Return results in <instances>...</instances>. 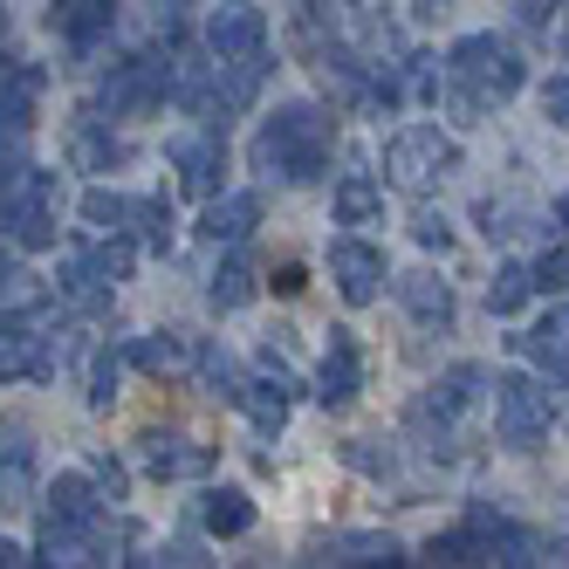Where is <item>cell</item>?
Listing matches in <instances>:
<instances>
[{"mask_svg": "<svg viewBox=\"0 0 569 569\" xmlns=\"http://www.w3.org/2000/svg\"><path fill=\"white\" fill-rule=\"evenodd\" d=\"M330 144H337V117L316 110V103H281L261 138H254V172L268 179H289V186H309L330 172Z\"/></svg>", "mask_w": 569, "mask_h": 569, "instance_id": "1", "label": "cell"}, {"mask_svg": "<svg viewBox=\"0 0 569 569\" xmlns=\"http://www.w3.org/2000/svg\"><path fill=\"white\" fill-rule=\"evenodd\" d=\"M446 90H453L460 110L508 103L521 90V56L501 42V34H460L453 56H446Z\"/></svg>", "mask_w": 569, "mask_h": 569, "instance_id": "2", "label": "cell"}, {"mask_svg": "<svg viewBox=\"0 0 569 569\" xmlns=\"http://www.w3.org/2000/svg\"><path fill=\"white\" fill-rule=\"evenodd\" d=\"M56 172H34L21 166L8 186H0V240H14V248H49L56 240Z\"/></svg>", "mask_w": 569, "mask_h": 569, "instance_id": "3", "label": "cell"}, {"mask_svg": "<svg viewBox=\"0 0 569 569\" xmlns=\"http://www.w3.org/2000/svg\"><path fill=\"white\" fill-rule=\"evenodd\" d=\"M453 166H460V144L446 131H432V124H412V131H398L385 144V179L398 192H426L432 179H446Z\"/></svg>", "mask_w": 569, "mask_h": 569, "instance_id": "4", "label": "cell"}, {"mask_svg": "<svg viewBox=\"0 0 569 569\" xmlns=\"http://www.w3.org/2000/svg\"><path fill=\"white\" fill-rule=\"evenodd\" d=\"M495 432H501V446H515V453H536L549 439V391L536 378H521V371L495 378Z\"/></svg>", "mask_w": 569, "mask_h": 569, "instance_id": "5", "label": "cell"}, {"mask_svg": "<svg viewBox=\"0 0 569 569\" xmlns=\"http://www.w3.org/2000/svg\"><path fill=\"white\" fill-rule=\"evenodd\" d=\"M166 97H172V62H166V56H131V62L110 69V83H103L97 103H103L110 117H151Z\"/></svg>", "mask_w": 569, "mask_h": 569, "instance_id": "6", "label": "cell"}, {"mask_svg": "<svg viewBox=\"0 0 569 569\" xmlns=\"http://www.w3.org/2000/svg\"><path fill=\"white\" fill-rule=\"evenodd\" d=\"M172 172H179V186L192 199H213L220 192V172H227V138H220V124L172 138Z\"/></svg>", "mask_w": 569, "mask_h": 569, "instance_id": "7", "label": "cell"}, {"mask_svg": "<svg viewBox=\"0 0 569 569\" xmlns=\"http://www.w3.org/2000/svg\"><path fill=\"white\" fill-rule=\"evenodd\" d=\"M207 42H213V56L220 62H261L268 56V14L261 8H213V21H207Z\"/></svg>", "mask_w": 569, "mask_h": 569, "instance_id": "8", "label": "cell"}, {"mask_svg": "<svg viewBox=\"0 0 569 569\" xmlns=\"http://www.w3.org/2000/svg\"><path fill=\"white\" fill-rule=\"evenodd\" d=\"M330 281H337V296L350 309L378 302V289H385V254L371 248V240H337V248H330Z\"/></svg>", "mask_w": 569, "mask_h": 569, "instance_id": "9", "label": "cell"}, {"mask_svg": "<svg viewBox=\"0 0 569 569\" xmlns=\"http://www.w3.org/2000/svg\"><path fill=\"white\" fill-rule=\"evenodd\" d=\"M480 391H487V371L480 363H453L426 398H419V426H453V419H467L473 405H480Z\"/></svg>", "mask_w": 569, "mask_h": 569, "instance_id": "10", "label": "cell"}, {"mask_svg": "<svg viewBox=\"0 0 569 569\" xmlns=\"http://www.w3.org/2000/svg\"><path fill=\"white\" fill-rule=\"evenodd\" d=\"M144 473L151 480H199V473H213V446L179 439V432H151L144 439Z\"/></svg>", "mask_w": 569, "mask_h": 569, "instance_id": "11", "label": "cell"}, {"mask_svg": "<svg viewBox=\"0 0 569 569\" xmlns=\"http://www.w3.org/2000/svg\"><path fill=\"white\" fill-rule=\"evenodd\" d=\"M363 391V357H357V337L350 330H330V350L316 363V398L322 405H350Z\"/></svg>", "mask_w": 569, "mask_h": 569, "instance_id": "12", "label": "cell"}, {"mask_svg": "<svg viewBox=\"0 0 569 569\" xmlns=\"http://www.w3.org/2000/svg\"><path fill=\"white\" fill-rule=\"evenodd\" d=\"M515 350L536 363L549 385H569V309H549L528 337H515Z\"/></svg>", "mask_w": 569, "mask_h": 569, "instance_id": "13", "label": "cell"}, {"mask_svg": "<svg viewBox=\"0 0 569 569\" xmlns=\"http://www.w3.org/2000/svg\"><path fill=\"white\" fill-rule=\"evenodd\" d=\"M42 90H49V69L42 62H0V124H34L42 110Z\"/></svg>", "mask_w": 569, "mask_h": 569, "instance_id": "14", "label": "cell"}, {"mask_svg": "<svg viewBox=\"0 0 569 569\" xmlns=\"http://www.w3.org/2000/svg\"><path fill=\"white\" fill-rule=\"evenodd\" d=\"M0 378H56L49 337H34L28 322H0Z\"/></svg>", "mask_w": 569, "mask_h": 569, "instance_id": "15", "label": "cell"}, {"mask_svg": "<svg viewBox=\"0 0 569 569\" xmlns=\"http://www.w3.org/2000/svg\"><path fill=\"white\" fill-rule=\"evenodd\" d=\"M254 227H261V199L254 192H213L207 199V220H199V233H207L213 248H220V240H227V248H240Z\"/></svg>", "mask_w": 569, "mask_h": 569, "instance_id": "16", "label": "cell"}, {"mask_svg": "<svg viewBox=\"0 0 569 569\" xmlns=\"http://www.w3.org/2000/svg\"><path fill=\"white\" fill-rule=\"evenodd\" d=\"M110 21H117V0H56V8H49V28H56V34H69L76 49L103 42Z\"/></svg>", "mask_w": 569, "mask_h": 569, "instance_id": "17", "label": "cell"}, {"mask_svg": "<svg viewBox=\"0 0 569 569\" xmlns=\"http://www.w3.org/2000/svg\"><path fill=\"white\" fill-rule=\"evenodd\" d=\"M103 508H97V473H56L49 487V515L42 521H62V528H90Z\"/></svg>", "mask_w": 569, "mask_h": 569, "instance_id": "18", "label": "cell"}, {"mask_svg": "<svg viewBox=\"0 0 569 569\" xmlns=\"http://www.w3.org/2000/svg\"><path fill=\"white\" fill-rule=\"evenodd\" d=\"M289 391H296V378L274 363V378H254L248 391H240V405H248V419L261 432H281V426H289Z\"/></svg>", "mask_w": 569, "mask_h": 569, "instance_id": "19", "label": "cell"}, {"mask_svg": "<svg viewBox=\"0 0 569 569\" xmlns=\"http://www.w3.org/2000/svg\"><path fill=\"white\" fill-rule=\"evenodd\" d=\"M316 562H398V542L378 528H357V536H322Z\"/></svg>", "mask_w": 569, "mask_h": 569, "instance_id": "20", "label": "cell"}, {"mask_svg": "<svg viewBox=\"0 0 569 569\" xmlns=\"http://www.w3.org/2000/svg\"><path fill=\"white\" fill-rule=\"evenodd\" d=\"M131 363H138V371H151V378H179V371H192V343L172 337V330H158V337H138L131 343Z\"/></svg>", "mask_w": 569, "mask_h": 569, "instance_id": "21", "label": "cell"}, {"mask_svg": "<svg viewBox=\"0 0 569 569\" xmlns=\"http://www.w3.org/2000/svg\"><path fill=\"white\" fill-rule=\"evenodd\" d=\"M199 521H207L213 536H248V528H254V501L240 495V487H207V501H199Z\"/></svg>", "mask_w": 569, "mask_h": 569, "instance_id": "22", "label": "cell"}, {"mask_svg": "<svg viewBox=\"0 0 569 569\" xmlns=\"http://www.w3.org/2000/svg\"><path fill=\"white\" fill-rule=\"evenodd\" d=\"M378 213H385L378 179H371V172H343V179H337V220H343V227H371Z\"/></svg>", "mask_w": 569, "mask_h": 569, "instance_id": "23", "label": "cell"}, {"mask_svg": "<svg viewBox=\"0 0 569 569\" xmlns=\"http://www.w3.org/2000/svg\"><path fill=\"white\" fill-rule=\"evenodd\" d=\"M192 371H199V385H207L213 398H227V405H240V391H248V378H240V357L220 350V343L192 350Z\"/></svg>", "mask_w": 569, "mask_h": 569, "instance_id": "24", "label": "cell"}, {"mask_svg": "<svg viewBox=\"0 0 569 569\" xmlns=\"http://www.w3.org/2000/svg\"><path fill=\"white\" fill-rule=\"evenodd\" d=\"M28 495H34V446L8 439L0 446V508H28Z\"/></svg>", "mask_w": 569, "mask_h": 569, "instance_id": "25", "label": "cell"}, {"mask_svg": "<svg viewBox=\"0 0 569 569\" xmlns=\"http://www.w3.org/2000/svg\"><path fill=\"white\" fill-rule=\"evenodd\" d=\"M398 296H405V309H412L419 322H453V289H446L439 274H405Z\"/></svg>", "mask_w": 569, "mask_h": 569, "instance_id": "26", "label": "cell"}, {"mask_svg": "<svg viewBox=\"0 0 569 569\" xmlns=\"http://www.w3.org/2000/svg\"><path fill=\"white\" fill-rule=\"evenodd\" d=\"M254 289H261V281H254V261L248 254H227L220 268H213V309H248L254 302Z\"/></svg>", "mask_w": 569, "mask_h": 569, "instance_id": "27", "label": "cell"}, {"mask_svg": "<svg viewBox=\"0 0 569 569\" xmlns=\"http://www.w3.org/2000/svg\"><path fill=\"white\" fill-rule=\"evenodd\" d=\"M528 296H536V274H528V261H508L495 281H487V309H495V316H515Z\"/></svg>", "mask_w": 569, "mask_h": 569, "instance_id": "28", "label": "cell"}, {"mask_svg": "<svg viewBox=\"0 0 569 569\" xmlns=\"http://www.w3.org/2000/svg\"><path fill=\"white\" fill-rule=\"evenodd\" d=\"M83 220H90L97 233H124V227H131V199L97 186V192H83Z\"/></svg>", "mask_w": 569, "mask_h": 569, "instance_id": "29", "label": "cell"}, {"mask_svg": "<svg viewBox=\"0 0 569 569\" xmlns=\"http://www.w3.org/2000/svg\"><path fill=\"white\" fill-rule=\"evenodd\" d=\"M69 158H76V166H90V172H110V166H124V144L103 138V131H76Z\"/></svg>", "mask_w": 569, "mask_h": 569, "instance_id": "30", "label": "cell"}, {"mask_svg": "<svg viewBox=\"0 0 569 569\" xmlns=\"http://www.w3.org/2000/svg\"><path fill=\"white\" fill-rule=\"evenodd\" d=\"M131 227L151 240V248H172V213H166V199H131Z\"/></svg>", "mask_w": 569, "mask_h": 569, "instance_id": "31", "label": "cell"}, {"mask_svg": "<svg viewBox=\"0 0 569 569\" xmlns=\"http://www.w3.org/2000/svg\"><path fill=\"white\" fill-rule=\"evenodd\" d=\"M192 8H199V0H151V34L179 42V34L192 28Z\"/></svg>", "mask_w": 569, "mask_h": 569, "instance_id": "32", "label": "cell"}, {"mask_svg": "<svg viewBox=\"0 0 569 569\" xmlns=\"http://www.w3.org/2000/svg\"><path fill=\"white\" fill-rule=\"evenodd\" d=\"M528 274H536L542 296H562L569 289V254H536V261H528Z\"/></svg>", "mask_w": 569, "mask_h": 569, "instance_id": "33", "label": "cell"}, {"mask_svg": "<svg viewBox=\"0 0 569 569\" xmlns=\"http://www.w3.org/2000/svg\"><path fill=\"white\" fill-rule=\"evenodd\" d=\"M117 363H124L117 350H97V363H90V405H110L117 398Z\"/></svg>", "mask_w": 569, "mask_h": 569, "instance_id": "34", "label": "cell"}, {"mask_svg": "<svg viewBox=\"0 0 569 569\" xmlns=\"http://www.w3.org/2000/svg\"><path fill=\"white\" fill-rule=\"evenodd\" d=\"M28 166V144H21V124H0V186Z\"/></svg>", "mask_w": 569, "mask_h": 569, "instance_id": "35", "label": "cell"}, {"mask_svg": "<svg viewBox=\"0 0 569 569\" xmlns=\"http://www.w3.org/2000/svg\"><path fill=\"white\" fill-rule=\"evenodd\" d=\"M542 117L569 124V76H549V83H542Z\"/></svg>", "mask_w": 569, "mask_h": 569, "instance_id": "36", "label": "cell"}, {"mask_svg": "<svg viewBox=\"0 0 569 569\" xmlns=\"http://www.w3.org/2000/svg\"><path fill=\"white\" fill-rule=\"evenodd\" d=\"M480 220H487V240H495V233H521V207H480Z\"/></svg>", "mask_w": 569, "mask_h": 569, "instance_id": "37", "label": "cell"}, {"mask_svg": "<svg viewBox=\"0 0 569 569\" xmlns=\"http://www.w3.org/2000/svg\"><path fill=\"white\" fill-rule=\"evenodd\" d=\"M274 289H281V296H302V289H309V274H302L296 261H281V268H274Z\"/></svg>", "mask_w": 569, "mask_h": 569, "instance_id": "38", "label": "cell"}, {"mask_svg": "<svg viewBox=\"0 0 569 569\" xmlns=\"http://www.w3.org/2000/svg\"><path fill=\"white\" fill-rule=\"evenodd\" d=\"M90 473L110 487V495H124V467H117V460H103V453H97V460H90Z\"/></svg>", "mask_w": 569, "mask_h": 569, "instance_id": "39", "label": "cell"}, {"mask_svg": "<svg viewBox=\"0 0 569 569\" xmlns=\"http://www.w3.org/2000/svg\"><path fill=\"white\" fill-rule=\"evenodd\" d=\"M419 240H426V248H446V240H453V233H446V220H432V213H419V227H412Z\"/></svg>", "mask_w": 569, "mask_h": 569, "instance_id": "40", "label": "cell"}, {"mask_svg": "<svg viewBox=\"0 0 569 569\" xmlns=\"http://www.w3.org/2000/svg\"><path fill=\"white\" fill-rule=\"evenodd\" d=\"M521 21H528V28H542V21H549V0H521Z\"/></svg>", "mask_w": 569, "mask_h": 569, "instance_id": "41", "label": "cell"}, {"mask_svg": "<svg viewBox=\"0 0 569 569\" xmlns=\"http://www.w3.org/2000/svg\"><path fill=\"white\" fill-rule=\"evenodd\" d=\"M0 562H8V569H21V562H34V556H28L21 542H0Z\"/></svg>", "mask_w": 569, "mask_h": 569, "instance_id": "42", "label": "cell"}, {"mask_svg": "<svg viewBox=\"0 0 569 569\" xmlns=\"http://www.w3.org/2000/svg\"><path fill=\"white\" fill-rule=\"evenodd\" d=\"M446 8H453V0H419V14L432 21V14H446Z\"/></svg>", "mask_w": 569, "mask_h": 569, "instance_id": "43", "label": "cell"}, {"mask_svg": "<svg viewBox=\"0 0 569 569\" xmlns=\"http://www.w3.org/2000/svg\"><path fill=\"white\" fill-rule=\"evenodd\" d=\"M556 227H562V233H569V192H562V207H556Z\"/></svg>", "mask_w": 569, "mask_h": 569, "instance_id": "44", "label": "cell"}, {"mask_svg": "<svg viewBox=\"0 0 569 569\" xmlns=\"http://www.w3.org/2000/svg\"><path fill=\"white\" fill-rule=\"evenodd\" d=\"M0 49H8V8H0Z\"/></svg>", "mask_w": 569, "mask_h": 569, "instance_id": "45", "label": "cell"}]
</instances>
